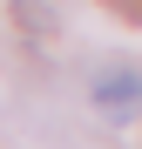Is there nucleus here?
Listing matches in <instances>:
<instances>
[{
    "label": "nucleus",
    "instance_id": "1",
    "mask_svg": "<svg viewBox=\"0 0 142 149\" xmlns=\"http://www.w3.org/2000/svg\"><path fill=\"white\" fill-rule=\"evenodd\" d=\"M95 109L108 122H135L142 115V74H102L95 81Z\"/></svg>",
    "mask_w": 142,
    "mask_h": 149
}]
</instances>
